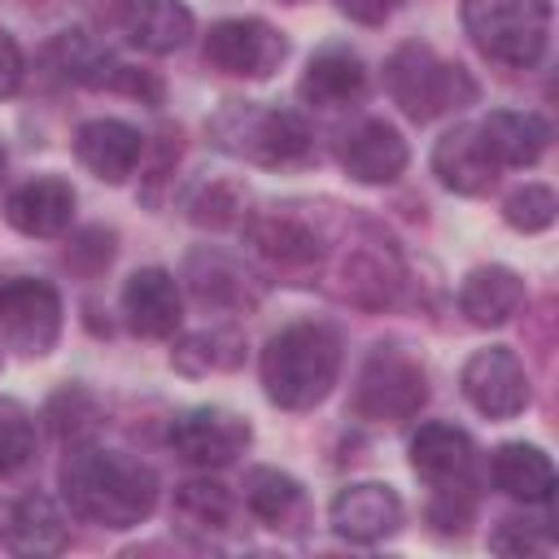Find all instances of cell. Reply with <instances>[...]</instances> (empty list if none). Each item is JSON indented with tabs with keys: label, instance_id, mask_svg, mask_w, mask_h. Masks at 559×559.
Wrapping results in <instances>:
<instances>
[{
	"label": "cell",
	"instance_id": "13",
	"mask_svg": "<svg viewBox=\"0 0 559 559\" xmlns=\"http://www.w3.org/2000/svg\"><path fill=\"white\" fill-rule=\"evenodd\" d=\"M432 170H437V179H441L450 192L480 197V192L493 188V179H498L502 166L493 162V153H489L480 127H476V122H459L454 131H445V135L437 140V148H432Z\"/></svg>",
	"mask_w": 559,
	"mask_h": 559
},
{
	"label": "cell",
	"instance_id": "39",
	"mask_svg": "<svg viewBox=\"0 0 559 559\" xmlns=\"http://www.w3.org/2000/svg\"><path fill=\"white\" fill-rule=\"evenodd\" d=\"M288 4H301V0H288Z\"/></svg>",
	"mask_w": 559,
	"mask_h": 559
},
{
	"label": "cell",
	"instance_id": "18",
	"mask_svg": "<svg viewBox=\"0 0 559 559\" xmlns=\"http://www.w3.org/2000/svg\"><path fill=\"white\" fill-rule=\"evenodd\" d=\"M245 502L275 533H301L310 520V502H306L301 480L280 472V467H253L245 476Z\"/></svg>",
	"mask_w": 559,
	"mask_h": 559
},
{
	"label": "cell",
	"instance_id": "22",
	"mask_svg": "<svg viewBox=\"0 0 559 559\" xmlns=\"http://www.w3.org/2000/svg\"><path fill=\"white\" fill-rule=\"evenodd\" d=\"M524 301V280L511 266H476L459 288V310L476 328L507 323Z\"/></svg>",
	"mask_w": 559,
	"mask_h": 559
},
{
	"label": "cell",
	"instance_id": "1",
	"mask_svg": "<svg viewBox=\"0 0 559 559\" xmlns=\"http://www.w3.org/2000/svg\"><path fill=\"white\" fill-rule=\"evenodd\" d=\"M61 493L79 520L135 528L157 507V472L118 450H79L61 467Z\"/></svg>",
	"mask_w": 559,
	"mask_h": 559
},
{
	"label": "cell",
	"instance_id": "19",
	"mask_svg": "<svg viewBox=\"0 0 559 559\" xmlns=\"http://www.w3.org/2000/svg\"><path fill=\"white\" fill-rule=\"evenodd\" d=\"M4 214L22 236H61L74 218V188L57 175L31 179L9 197Z\"/></svg>",
	"mask_w": 559,
	"mask_h": 559
},
{
	"label": "cell",
	"instance_id": "28",
	"mask_svg": "<svg viewBox=\"0 0 559 559\" xmlns=\"http://www.w3.org/2000/svg\"><path fill=\"white\" fill-rule=\"evenodd\" d=\"M48 61H52L66 79L87 83V87H100V79H105V70H109V61H114V57H109L105 48H96L83 31H66V35H57V39H52Z\"/></svg>",
	"mask_w": 559,
	"mask_h": 559
},
{
	"label": "cell",
	"instance_id": "30",
	"mask_svg": "<svg viewBox=\"0 0 559 559\" xmlns=\"http://www.w3.org/2000/svg\"><path fill=\"white\" fill-rule=\"evenodd\" d=\"M48 424H52V432H57L61 441L79 445V441H87V437L100 428V411H96L92 393H83V389H61V393L48 402Z\"/></svg>",
	"mask_w": 559,
	"mask_h": 559
},
{
	"label": "cell",
	"instance_id": "33",
	"mask_svg": "<svg viewBox=\"0 0 559 559\" xmlns=\"http://www.w3.org/2000/svg\"><path fill=\"white\" fill-rule=\"evenodd\" d=\"M201 258L210 262V271H201L197 262H188L197 297H201V301H214V306H231V301H245V280L231 271V262H227V258H218V253H201Z\"/></svg>",
	"mask_w": 559,
	"mask_h": 559
},
{
	"label": "cell",
	"instance_id": "6",
	"mask_svg": "<svg viewBox=\"0 0 559 559\" xmlns=\"http://www.w3.org/2000/svg\"><path fill=\"white\" fill-rule=\"evenodd\" d=\"M428 402L424 367L402 349H376L354 384V415L371 424L411 419Z\"/></svg>",
	"mask_w": 559,
	"mask_h": 559
},
{
	"label": "cell",
	"instance_id": "27",
	"mask_svg": "<svg viewBox=\"0 0 559 559\" xmlns=\"http://www.w3.org/2000/svg\"><path fill=\"white\" fill-rule=\"evenodd\" d=\"M245 362V336L231 332V328H210V332H197L188 336L179 349H175V367L188 371V376H210V371H231Z\"/></svg>",
	"mask_w": 559,
	"mask_h": 559
},
{
	"label": "cell",
	"instance_id": "15",
	"mask_svg": "<svg viewBox=\"0 0 559 559\" xmlns=\"http://www.w3.org/2000/svg\"><path fill=\"white\" fill-rule=\"evenodd\" d=\"M406 157L411 153H406L402 131L393 122H384V118L358 122L345 135V144H341V166L358 183H389V179H397L406 170Z\"/></svg>",
	"mask_w": 559,
	"mask_h": 559
},
{
	"label": "cell",
	"instance_id": "4",
	"mask_svg": "<svg viewBox=\"0 0 559 559\" xmlns=\"http://www.w3.org/2000/svg\"><path fill=\"white\" fill-rule=\"evenodd\" d=\"M384 87L393 96V105L415 118V122H432L441 114H454L463 105L476 100V83L463 66L441 61L432 48L424 44H402L389 66H384Z\"/></svg>",
	"mask_w": 559,
	"mask_h": 559
},
{
	"label": "cell",
	"instance_id": "5",
	"mask_svg": "<svg viewBox=\"0 0 559 559\" xmlns=\"http://www.w3.org/2000/svg\"><path fill=\"white\" fill-rule=\"evenodd\" d=\"M463 26L489 61L528 70L550 39V0H463Z\"/></svg>",
	"mask_w": 559,
	"mask_h": 559
},
{
	"label": "cell",
	"instance_id": "7",
	"mask_svg": "<svg viewBox=\"0 0 559 559\" xmlns=\"http://www.w3.org/2000/svg\"><path fill=\"white\" fill-rule=\"evenodd\" d=\"M0 332L9 349L26 358H44L61 336V297L48 280H4L0 284Z\"/></svg>",
	"mask_w": 559,
	"mask_h": 559
},
{
	"label": "cell",
	"instance_id": "9",
	"mask_svg": "<svg viewBox=\"0 0 559 559\" xmlns=\"http://www.w3.org/2000/svg\"><path fill=\"white\" fill-rule=\"evenodd\" d=\"M249 441H253L249 419L227 406H192L170 419L175 454L197 467H227L249 450Z\"/></svg>",
	"mask_w": 559,
	"mask_h": 559
},
{
	"label": "cell",
	"instance_id": "32",
	"mask_svg": "<svg viewBox=\"0 0 559 559\" xmlns=\"http://www.w3.org/2000/svg\"><path fill=\"white\" fill-rule=\"evenodd\" d=\"M502 218L515 227V231H546L555 223V192L546 183H524L507 197L502 205Z\"/></svg>",
	"mask_w": 559,
	"mask_h": 559
},
{
	"label": "cell",
	"instance_id": "35",
	"mask_svg": "<svg viewBox=\"0 0 559 559\" xmlns=\"http://www.w3.org/2000/svg\"><path fill=\"white\" fill-rule=\"evenodd\" d=\"M114 231H105V227H87L70 249H66V262L79 271V275H96V271H105L109 262H114Z\"/></svg>",
	"mask_w": 559,
	"mask_h": 559
},
{
	"label": "cell",
	"instance_id": "37",
	"mask_svg": "<svg viewBox=\"0 0 559 559\" xmlns=\"http://www.w3.org/2000/svg\"><path fill=\"white\" fill-rule=\"evenodd\" d=\"M22 83V48L17 39L0 26V96H13Z\"/></svg>",
	"mask_w": 559,
	"mask_h": 559
},
{
	"label": "cell",
	"instance_id": "17",
	"mask_svg": "<svg viewBox=\"0 0 559 559\" xmlns=\"http://www.w3.org/2000/svg\"><path fill=\"white\" fill-rule=\"evenodd\" d=\"M297 92L314 109H345L367 92V70H362L358 52H349L341 44H328V48H319L310 57Z\"/></svg>",
	"mask_w": 559,
	"mask_h": 559
},
{
	"label": "cell",
	"instance_id": "24",
	"mask_svg": "<svg viewBox=\"0 0 559 559\" xmlns=\"http://www.w3.org/2000/svg\"><path fill=\"white\" fill-rule=\"evenodd\" d=\"M249 240L284 275H306V271L319 266V236L306 223H297V218H280V214L258 218L249 227Z\"/></svg>",
	"mask_w": 559,
	"mask_h": 559
},
{
	"label": "cell",
	"instance_id": "3",
	"mask_svg": "<svg viewBox=\"0 0 559 559\" xmlns=\"http://www.w3.org/2000/svg\"><path fill=\"white\" fill-rule=\"evenodd\" d=\"M210 135L223 153L253 166H288L310 153V127L301 122V114L258 100H227L210 118Z\"/></svg>",
	"mask_w": 559,
	"mask_h": 559
},
{
	"label": "cell",
	"instance_id": "12",
	"mask_svg": "<svg viewBox=\"0 0 559 559\" xmlns=\"http://www.w3.org/2000/svg\"><path fill=\"white\" fill-rule=\"evenodd\" d=\"M328 520L345 542H362V546L367 542H384V537H393L402 528V498L389 485H376V480L345 485L332 498Z\"/></svg>",
	"mask_w": 559,
	"mask_h": 559
},
{
	"label": "cell",
	"instance_id": "31",
	"mask_svg": "<svg viewBox=\"0 0 559 559\" xmlns=\"http://www.w3.org/2000/svg\"><path fill=\"white\" fill-rule=\"evenodd\" d=\"M240 210H245V197H240L236 183H218L214 179V183H201L188 197V218L201 223V227H227V223L240 218Z\"/></svg>",
	"mask_w": 559,
	"mask_h": 559
},
{
	"label": "cell",
	"instance_id": "16",
	"mask_svg": "<svg viewBox=\"0 0 559 559\" xmlns=\"http://www.w3.org/2000/svg\"><path fill=\"white\" fill-rule=\"evenodd\" d=\"M74 153H79V162H83L96 179L122 183V179L135 170V162H140V153H144V140H140L135 127H127V122H118V118H92V122H83V127L74 131Z\"/></svg>",
	"mask_w": 559,
	"mask_h": 559
},
{
	"label": "cell",
	"instance_id": "23",
	"mask_svg": "<svg viewBox=\"0 0 559 559\" xmlns=\"http://www.w3.org/2000/svg\"><path fill=\"white\" fill-rule=\"evenodd\" d=\"M122 26L144 52H175L192 39V13L183 0H127Z\"/></svg>",
	"mask_w": 559,
	"mask_h": 559
},
{
	"label": "cell",
	"instance_id": "20",
	"mask_svg": "<svg viewBox=\"0 0 559 559\" xmlns=\"http://www.w3.org/2000/svg\"><path fill=\"white\" fill-rule=\"evenodd\" d=\"M489 476L493 485L515 498V502H533V507H546L555 498V463L546 450L537 445H524V441H507L493 450L489 459Z\"/></svg>",
	"mask_w": 559,
	"mask_h": 559
},
{
	"label": "cell",
	"instance_id": "2",
	"mask_svg": "<svg viewBox=\"0 0 559 559\" xmlns=\"http://www.w3.org/2000/svg\"><path fill=\"white\" fill-rule=\"evenodd\" d=\"M341 376V336L328 323H288L262 349V389L284 411L319 406Z\"/></svg>",
	"mask_w": 559,
	"mask_h": 559
},
{
	"label": "cell",
	"instance_id": "8",
	"mask_svg": "<svg viewBox=\"0 0 559 559\" xmlns=\"http://www.w3.org/2000/svg\"><path fill=\"white\" fill-rule=\"evenodd\" d=\"M284 57H288V39L262 17H227L214 22L205 35V61L223 74L266 79L284 66Z\"/></svg>",
	"mask_w": 559,
	"mask_h": 559
},
{
	"label": "cell",
	"instance_id": "10",
	"mask_svg": "<svg viewBox=\"0 0 559 559\" xmlns=\"http://www.w3.org/2000/svg\"><path fill=\"white\" fill-rule=\"evenodd\" d=\"M463 397L489 419H515L533 402L528 376H524V362L515 358V349H507V345L476 349L463 362Z\"/></svg>",
	"mask_w": 559,
	"mask_h": 559
},
{
	"label": "cell",
	"instance_id": "11",
	"mask_svg": "<svg viewBox=\"0 0 559 559\" xmlns=\"http://www.w3.org/2000/svg\"><path fill=\"white\" fill-rule=\"evenodd\" d=\"M411 467L432 485V493H472L476 445L454 424H424L411 437Z\"/></svg>",
	"mask_w": 559,
	"mask_h": 559
},
{
	"label": "cell",
	"instance_id": "14",
	"mask_svg": "<svg viewBox=\"0 0 559 559\" xmlns=\"http://www.w3.org/2000/svg\"><path fill=\"white\" fill-rule=\"evenodd\" d=\"M122 314H127L135 336H148V341L170 336L179 328V319H183V297H179L175 275L162 271V266L135 271L122 284Z\"/></svg>",
	"mask_w": 559,
	"mask_h": 559
},
{
	"label": "cell",
	"instance_id": "26",
	"mask_svg": "<svg viewBox=\"0 0 559 559\" xmlns=\"http://www.w3.org/2000/svg\"><path fill=\"white\" fill-rule=\"evenodd\" d=\"M9 542H13L17 555H57V550L66 546V520H61V511L52 507V498L26 493V498L13 507Z\"/></svg>",
	"mask_w": 559,
	"mask_h": 559
},
{
	"label": "cell",
	"instance_id": "34",
	"mask_svg": "<svg viewBox=\"0 0 559 559\" xmlns=\"http://www.w3.org/2000/svg\"><path fill=\"white\" fill-rule=\"evenodd\" d=\"M489 546L498 555H546L555 546V537H550V528L542 520H502L493 528Z\"/></svg>",
	"mask_w": 559,
	"mask_h": 559
},
{
	"label": "cell",
	"instance_id": "36",
	"mask_svg": "<svg viewBox=\"0 0 559 559\" xmlns=\"http://www.w3.org/2000/svg\"><path fill=\"white\" fill-rule=\"evenodd\" d=\"M336 9L349 17V22H362V26H384L397 9H402V0H336Z\"/></svg>",
	"mask_w": 559,
	"mask_h": 559
},
{
	"label": "cell",
	"instance_id": "38",
	"mask_svg": "<svg viewBox=\"0 0 559 559\" xmlns=\"http://www.w3.org/2000/svg\"><path fill=\"white\" fill-rule=\"evenodd\" d=\"M0 179H4V144H0Z\"/></svg>",
	"mask_w": 559,
	"mask_h": 559
},
{
	"label": "cell",
	"instance_id": "21",
	"mask_svg": "<svg viewBox=\"0 0 559 559\" xmlns=\"http://www.w3.org/2000/svg\"><path fill=\"white\" fill-rule=\"evenodd\" d=\"M476 127L498 166H533V162H542V153L550 144V122L528 109H493Z\"/></svg>",
	"mask_w": 559,
	"mask_h": 559
},
{
	"label": "cell",
	"instance_id": "29",
	"mask_svg": "<svg viewBox=\"0 0 559 559\" xmlns=\"http://www.w3.org/2000/svg\"><path fill=\"white\" fill-rule=\"evenodd\" d=\"M35 459V419L22 402L0 397V476L22 472Z\"/></svg>",
	"mask_w": 559,
	"mask_h": 559
},
{
	"label": "cell",
	"instance_id": "25",
	"mask_svg": "<svg viewBox=\"0 0 559 559\" xmlns=\"http://www.w3.org/2000/svg\"><path fill=\"white\" fill-rule=\"evenodd\" d=\"M231 511H236V502L218 480H188L175 493V524L197 542H210V537L227 533Z\"/></svg>",
	"mask_w": 559,
	"mask_h": 559
}]
</instances>
